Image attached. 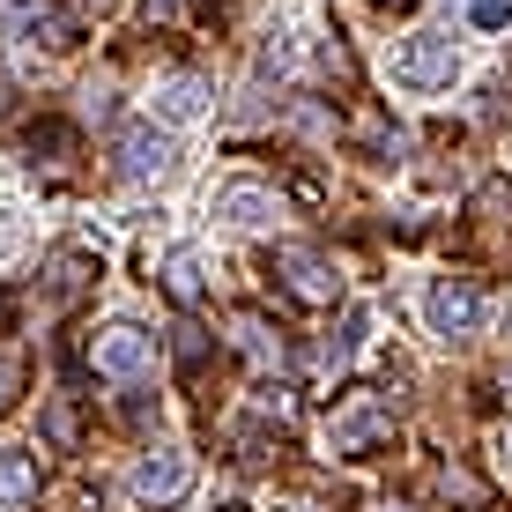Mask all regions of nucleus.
Segmentation results:
<instances>
[{
    "label": "nucleus",
    "mask_w": 512,
    "mask_h": 512,
    "mask_svg": "<svg viewBox=\"0 0 512 512\" xmlns=\"http://www.w3.org/2000/svg\"><path fill=\"white\" fill-rule=\"evenodd\" d=\"M38 498V461L30 453H0V505H30Z\"/></svg>",
    "instance_id": "10"
},
{
    "label": "nucleus",
    "mask_w": 512,
    "mask_h": 512,
    "mask_svg": "<svg viewBox=\"0 0 512 512\" xmlns=\"http://www.w3.org/2000/svg\"><path fill=\"white\" fill-rule=\"evenodd\" d=\"M468 23L475 30H512V0H468Z\"/></svg>",
    "instance_id": "13"
},
{
    "label": "nucleus",
    "mask_w": 512,
    "mask_h": 512,
    "mask_svg": "<svg viewBox=\"0 0 512 512\" xmlns=\"http://www.w3.org/2000/svg\"><path fill=\"white\" fill-rule=\"evenodd\" d=\"M171 156H179V149H171V134L156 127V119H141V127L119 134V179H164Z\"/></svg>",
    "instance_id": "6"
},
{
    "label": "nucleus",
    "mask_w": 512,
    "mask_h": 512,
    "mask_svg": "<svg viewBox=\"0 0 512 512\" xmlns=\"http://www.w3.org/2000/svg\"><path fill=\"white\" fill-rule=\"evenodd\" d=\"M149 112L164 119V127H186V119L208 112V82H201V75H164V82L149 90Z\"/></svg>",
    "instance_id": "9"
},
{
    "label": "nucleus",
    "mask_w": 512,
    "mask_h": 512,
    "mask_svg": "<svg viewBox=\"0 0 512 512\" xmlns=\"http://www.w3.org/2000/svg\"><path fill=\"white\" fill-rule=\"evenodd\" d=\"M30 149H52V164H60V156L75 149V134L67 127H30Z\"/></svg>",
    "instance_id": "14"
},
{
    "label": "nucleus",
    "mask_w": 512,
    "mask_h": 512,
    "mask_svg": "<svg viewBox=\"0 0 512 512\" xmlns=\"http://www.w3.org/2000/svg\"><path fill=\"white\" fill-rule=\"evenodd\" d=\"M275 512H312V505H275Z\"/></svg>",
    "instance_id": "16"
},
{
    "label": "nucleus",
    "mask_w": 512,
    "mask_h": 512,
    "mask_svg": "<svg viewBox=\"0 0 512 512\" xmlns=\"http://www.w3.org/2000/svg\"><path fill=\"white\" fill-rule=\"evenodd\" d=\"M15 30H23L30 45H67V23L45 15V8H15Z\"/></svg>",
    "instance_id": "12"
},
{
    "label": "nucleus",
    "mask_w": 512,
    "mask_h": 512,
    "mask_svg": "<svg viewBox=\"0 0 512 512\" xmlns=\"http://www.w3.org/2000/svg\"><path fill=\"white\" fill-rule=\"evenodd\" d=\"M379 438H394V409H386L379 394H349L342 409H334V423H327L334 453H372Z\"/></svg>",
    "instance_id": "3"
},
{
    "label": "nucleus",
    "mask_w": 512,
    "mask_h": 512,
    "mask_svg": "<svg viewBox=\"0 0 512 512\" xmlns=\"http://www.w3.org/2000/svg\"><path fill=\"white\" fill-rule=\"evenodd\" d=\"M186 483H193V461L179 446H156V453H141L134 475H127V490L141 505H171V498H186Z\"/></svg>",
    "instance_id": "4"
},
{
    "label": "nucleus",
    "mask_w": 512,
    "mask_h": 512,
    "mask_svg": "<svg viewBox=\"0 0 512 512\" xmlns=\"http://www.w3.org/2000/svg\"><path fill=\"white\" fill-rule=\"evenodd\" d=\"M164 290L179 297V305H193V297H201V253H186V245H179V253L164 260Z\"/></svg>",
    "instance_id": "11"
},
{
    "label": "nucleus",
    "mask_w": 512,
    "mask_h": 512,
    "mask_svg": "<svg viewBox=\"0 0 512 512\" xmlns=\"http://www.w3.org/2000/svg\"><path fill=\"white\" fill-rule=\"evenodd\" d=\"M505 453H512V438H505Z\"/></svg>",
    "instance_id": "18"
},
{
    "label": "nucleus",
    "mask_w": 512,
    "mask_h": 512,
    "mask_svg": "<svg viewBox=\"0 0 512 512\" xmlns=\"http://www.w3.org/2000/svg\"><path fill=\"white\" fill-rule=\"evenodd\" d=\"M15 386H23V364H8V357H0V409L15 401Z\"/></svg>",
    "instance_id": "15"
},
{
    "label": "nucleus",
    "mask_w": 512,
    "mask_h": 512,
    "mask_svg": "<svg viewBox=\"0 0 512 512\" xmlns=\"http://www.w3.org/2000/svg\"><path fill=\"white\" fill-rule=\"evenodd\" d=\"M216 216L231 223V231H260V223H275V216H282V201H275V186L238 179V186H223V193H216Z\"/></svg>",
    "instance_id": "8"
},
{
    "label": "nucleus",
    "mask_w": 512,
    "mask_h": 512,
    "mask_svg": "<svg viewBox=\"0 0 512 512\" xmlns=\"http://www.w3.org/2000/svg\"><path fill=\"white\" fill-rule=\"evenodd\" d=\"M275 268H282V282H290L305 305H334V290H342V275H334L320 253H305V245H282Z\"/></svg>",
    "instance_id": "7"
},
{
    "label": "nucleus",
    "mask_w": 512,
    "mask_h": 512,
    "mask_svg": "<svg viewBox=\"0 0 512 512\" xmlns=\"http://www.w3.org/2000/svg\"><path fill=\"white\" fill-rule=\"evenodd\" d=\"M90 364L104 379H149L156 372V334H141L134 320H112L90 334Z\"/></svg>",
    "instance_id": "1"
},
{
    "label": "nucleus",
    "mask_w": 512,
    "mask_h": 512,
    "mask_svg": "<svg viewBox=\"0 0 512 512\" xmlns=\"http://www.w3.org/2000/svg\"><path fill=\"white\" fill-rule=\"evenodd\" d=\"M223 512H238V505H223Z\"/></svg>",
    "instance_id": "17"
},
{
    "label": "nucleus",
    "mask_w": 512,
    "mask_h": 512,
    "mask_svg": "<svg viewBox=\"0 0 512 512\" xmlns=\"http://www.w3.org/2000/svg\"><path fill=\"white\" fill-rule=\"evenodd\" d=\"M423 320H431V334H475V327H483V290H475V282H461V275L431 282Z\"/></svg>",
    "instance_id": "5"
},
{
    "label": "nucleus",
    "mask_w": 512,
    "mask_h": 512,
    "mask_svg": "<svg viewBox=\"0 0 512 512\" xmlns=\"http://www.w3.org/2000/svg\"><path fill=\"white\" fill-rule=\"evenodd\" d=\"M394 75L409 82V90H453V75H461V45H453L446 30H416V38L394 52Z\"/></svg>",
    "instance_id": "2"
}]
</instances>
